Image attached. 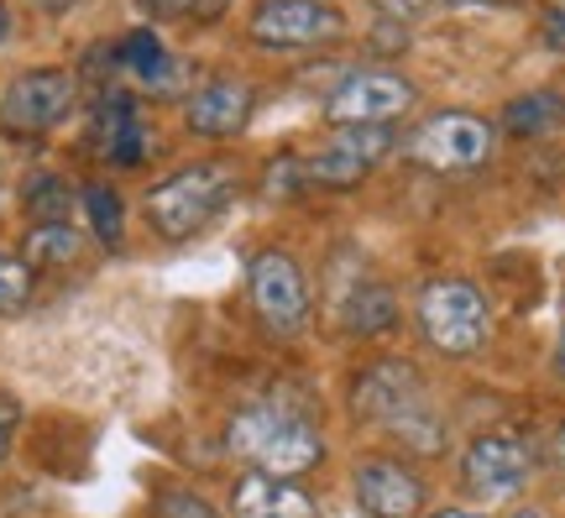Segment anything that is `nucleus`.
<instances>
[{"label": "nucleus", "mask_w": 565, "mask_h": 518, "mask_svg": "<svg viewBox=\"0 0 565 518\" xmlns=\"http://www.w3.org/2000/svg\"><path fill=\"white\" fill-rule=\"evenodd\" d=\"M487 6H492V0H487Z\"/></svg>", "instance_id": "nucleus-35"}, {"label": "nucleus", "mask_w": 565, "mask_h": 518, "mask_svg": "<svg viewBox=\"0 0 565 518\" xmlns=\"http://www.w3.org/2000/svg\"><path fill=\"white\" fill-rule=\"evenodd\" d=\"M152 17H194V0H141Z\"/></svg>", "instance_id": "nucleus-25"}, {"label": "nucleus", "mask_w": 565, "mask_h": 518, "mask_svg": "<svg viewBox=\"0 0 565 518\" xmlns=\"http://www.w3.org/2000/svg\"><path fill=\"white\" fill-rule=\"evenodd\" d=\"M32 299V267L21 257H6L0 252V315H17Z\"/></svg>", "instance_id": "nucleus-22"}, {"label": "nucleus", "mask_w": 565, "mask_h": 518, "mask_svg": "<svg viewBox=\"0 0 565 518\" xmlns=\"http://www.w3.org/2000/svg\"><path fill=\"white\" fill-rule=\"evenodd\" d=\"M565 126V95L555 89H534V95H519V101L503 110V131L508 137H550Z\"/></svg>", "instance_id": "nucleus-17"}, {"label": "nucleus", "mask_w": 565, "mask_h": 518, "mask_svg": "<svg viewBox=\"0 0 565 518\" xmlns=\"http://www.w3.org/2000/svg\"><path fill=\"white\" fill-rule=\"evenodd\" d=\"M341 32V11L324 0H263L252 11V42H263V47H320Z\"/></svg>", "instance_id": "nucleus-9"}, {"label": "nucleus", "mask_w": 565, "mask_h": 518, "mask_svg": "<svg viewBox=\"0 0 565 518\" xmlns=\"http://www.w3.org/2000/svg\"><path fill=\"white\" fill-rule=\"evenodd\" d=\"M419 330L440 357H477L492 336L487 294L466 278H435L419 294Z\"/></svg>", "instance_id": "nucleus-4"}, {"label": "nucleus", "mask_w": 565, "mask_h": 518, "mask_svg": "<svg viewBox=\"0 0 565 518\" xmlns=\"http://www.w3.org/2000/svg\"><path fill=\"white\" fill-rule=\"evenodd\" d=\"M466 482H471V493L487 503H503L513 493H524L529 472H534V461H529V445L513 435H477L466 445V461H461Z\"/></svg>", "instance_id": "nucleus-11"}, {"label": "nucleus", "mask_w": 565, "mask_h": 518, "mask_svg": "<svg viewBox=\"0 0 565 518\" xmlns=\"http://www.w3.org/2000/svg\"><path fill=\"white\" fill-rule=\"evenodd\" d=\"M414 105V84L383 68H362L351 80L335 84V95L324 101V116L335 126H387Z\"/></svg>", "instance_id": "nucleus-8"}, {"label": "nucleus", "mask_w": 565, "mask_h": 518, "mask_svg": "<svg viewBox=\"0 0 565 518\" xmlns=\"http://www.w3.org/2000/svg\"><path fill=\"white\" fill-rule=\"evenodd\" d=\"M246 283H252V304H257L267 330L288 336L309 319V283H303L299 262L288 252H257L246 267Z\"/></svg>", "instance_id": "nucleus-7"}, {"label": "nucleus", "mask_w": 565, "mask_h": 518, "mask_svg": "<svg viewBox=\"0 0 565 518\" xmlns=\"http://www.w3.org/2000/svg\"><path fill=\"white\" fill-rule=\"evenodd\" d=\"M6 32H11V11L0 6V42H6Z\"/></svg>", "instance_id": "nucleus-31"}, {"label": "nucleus", "mask_w": 565, "mask_h": 518, "mask_svg": "<svg viewBox=\"0 0 565 518\" xmlns=\"http://www.w3.org/2000/svg\"><path fill=\"white\" fill-rule=\"evenodd\" d=\"M89 137H95V152L110 158L116 168H137L147 158V126H141V110L131 95L121 89H105L100 105H95V120H89Z\"/></svg>", "instance_id": "nucleus-13"}, {"label": "nucleus", "mask_w": 565, "mask_h": 518, "mask_svg": "<svg viewBox=\"0 0 565 518\" xmlns=\"http://www.w3.org/2000/svg\"><path fill=\"white\" fill-rule=\"evenodd\" d=\"M356 503L372 518H419L424 514V482L404 461H362L356 466Z\"/></svg>", "instance_id": "nucleus-12"}, {"label": "nucleus", "mask_w": 565, "mask_h": 518, "mask_svg": "<svg viewBox=\"0 0 565 518\" xmlns=\"http://www.w3.org/2000/svg\"><path fill=\"white\" fill-rule=\"evenodd\" d=\"M116 59H121V68H131L141 84H152V89H162V84L173 80V53H168L162 38L158 32H147V27L121 42V53H116Z\"/></svg>", "instance_id": "nucleus-19"}, {"label": "nucleus", "mask_w": 565, "mask_h": 518, "mask_svg": "<svg viewBox=\"0 0 565 518\" xmlns=\"http://www.w3.org/2000/svg\"><path fill=\"white\" fill-rule=\"evenodd\" d=\"M341 325L351 330V336H377V330H387L393 319H398V299H393V288L377 278H362L356 288H345L341 294Z\"/></svg>", "instance_id": "nucleus-16"}, {"label": "nucleus", "mask_w": 565, "mask_h": 518, "mask_svg": "<svg viewBox=\"0 0 565 518\" xmlns=\"http://www.w3.org/2000/svg\"><path fill=\"white\" fill-rule=\"evenodd\" d=\"M42 11H68V6H74V0H38Z\"/></svg>", "instance_id": "nucleus-29"}, {"label": "nucleus", "mask_w": 565, "mask_h": 518, "mask_svg": "<svg viewBox=\"0 0 565 518\" xmlns=\"http://www.w3.org/2000/svg\"><path fill=\"white\" fill-rule=\"evenodd\" d=\"M11 435H17V403H0V461L11 451Z\"/></svg>", "instance_id": "nucleus-26"}, {"label": "nucleus", "mask_w": 565, "mask_h": 518, "mask_svg": "<svg viewBox=\"0 0 565 518\" xmlns=\"http://www.w3.org/2000/svg\"><path fill=\"white\" fill-rule=\"evenodd\" d=\"M84 236L68 225V220H42L32 225V236L21 246V262L26 267H63V262H79Z\"/></svg>", "instance_id": "nucleus-18"}, {"label": "nucleus", "mask_w": 565, "mask_h": 518, "mask_svg": "<svg viewBox=\"0 0 565 518\" xmlns=\"http://www.w3.org/2000/svg\"><path fill=\"white\" fill-rule=\"evenodd\" d=\"M387 152H393V131H387V126H341L324 152H315V158L303 162V183L351 189V183H362Z\"/></svg>", "instance_id": "nucleus-10"}, {"label": "nucleus", "mask_w": 565, "mask_h": 518, "mask_svg": "<svg viewBox=\"0 0 565 518\" xmlns=\"http://www.w3.org/2000/svg\"><path fill=\"white\" fill-rule=\"evenodd\" d=\"M231 168L221 162H194V168H179L173 179H162L152 194H147V220L162 241H189L194 231H204L210 220L225 210L231 200Z\"/></svg>", "instance_id": "nucleus-3"}, {"label": "nucleus", "mask_w": 565, "mask_h": 518, "mask_svg": "<svg viewBox=\"0 0 565 518\" xmlns=\"http://www.w3.org/2000/svg\"><path fill=\"white\" fill-rule=\"evenodd\" d=\"M555 367H561V378H565V330H561V346H555Z\"/></svg>", "instance_id": "nucleus-30"}, {"label": "nucleus", "mask_w": 565, "mask_h": 518, "mask_svg": "<svg viewBox=\"0 0 565 518\" xmlns=\"http://www.w3.org/2000/svg\"><path fill=\"white\" fill-rule=\"evenodd\" d=\"M408 158L435 168V173H471L492 158V126L482 116H466V110L429 116L408 137Z\"/></svg>", "instance_id": "nucleus-6"}, {"label": "nucleus", "mask_w": 565, "mask_h": 518, "mask_svg": "<svg viewBox=\"0 0 565 518\" xmlns=\"http://www.w3.org/2000/svg\"><path fill=\"white\" fill-rule=\"evenodd\" d=\"M252 105H257V95H252V84L246 80H210L189 101V131L194 137H210V141H225L236 137V131H246V120H252Z\"/></svg>", "instance_id": "nucleus-14"}, {"label": "nucleus", "mask_w": 565, "mask_h": 518, "mask_svg": "<svg viewBox=\"0 0 565 518\" xmlns=\"http://www.w3.org/2000/svg\"><path fill=\"white\" fill-rule=\"evenodd\" d=\"M231 451L267 477H299L324 456L320 430L282 403H257L231 419Z\"/></svg>", "instance_id": "nucleus-2"}, {"label": "nucleus", "mask_w": 565, "mask_h": 518, "mask_svg": "<svg viewBox=\"0 0 565 518\" xmlns=\"http://www.w3.org/2000/svg\"><path fill=\"white\" fill-rule=\"evenodd\" d=\"M351 403H356V414L362 419L383 424L387 435H398L404 445L424 451V456L445 451L440 414H435L429 399H424V378H419V367H414V361H398V357L372 361L362 378H356Z\"/></svg>", "instance_id": "nucleus-1"}, {"label": "nucleus", "mask_w": 565, "mask_h": 518, "mask_svg": "<svg viewBox=\"0 0 565 518\" xmlns=\"http://www.w3.org/2000/svg\"><path fill=\"white\" fill-rule=\"evenodd\" d=\"M162 508H168V518H215V514H210V503L189 498V493H168V498H162Z\"/></svg>", "instance_id": "nucleus-23"}, {"label": "nucleus", "mask_w": 565, "mask_h": 518, "mask_svg": "<svg viewBox=\"0 0 565 518\" xmlns=\"http://www.w3.org/2000/svg\"><path fill=\"white\" fill-rule=\"evenodd\" d=\"M84 215H89V231L105 241V246H121L126 236V204L116 189H105V183H89L84 189Z\"/></svg>", "instance_id": "nucleus-20"}, {"label": "nucleus", "mask_w": 565, "mask_h": 518, "mask_svg": "<svg viewBox=\"0 0 565 518\" xmlns=\"http://www.w3.org/2000/svg\"><path fill=\"white\" fill-rule=\"evenodd\" d=\"M545 38H550V47H555V53H565V11H555V17H550Z\"/></svg>", "instance_id": "nucleus-27"}, {"label": "nucleus", "mask_w": 565, "mask_h": 518, "mask_svg": "<svg viewBox=\"0 0 565 518\" xmlns=\"http://www.w3.org/2000/svg\"><path fill=\"white\" fill-rule=\"evenodd\" d=\"M231 6V0H194V17H204V21H215Z\"/></svg>", "instance_id": "nucleus-28"}, {"label": "nucleus", "mask_w": 565, "mask_h": 518, "mask_svg": "<svg viewBox=\"0 0 565 518\" xmlns=\"http://www.w3.org/2000/svg\"><path fill=\"white\" fill-rule=\"evenodd\" d=\"M513 518H545V514H513Z\"/></svg>", "instance_id": "nucleus-34"}, {"label": "nucleus", "mask_w": 565, "mask_h": 518, "mask_svg": "<svg viewBox=\"0 0 565 518\" xmlns=\"http://www.w3.org/2000/svg\"><path fill=\"white\" fill-rule=\"evenodd\" d=\"M377 11L393 21H419L429 11V0H377Z\"/></svg>", "instance_id": "nucleus-24"}, {"label": "nucleus", "mask_w": 565, "mask_h": 518, "mask_svg": "<svg viewBox=\"0 0 565 518\" xmlns=\"http://www.w3.org/2000/svg\"><path fill=\"white\" fill-rule=\"evenodd\" d=\"M231 514L236 518H315V498L303 493L294 477H267V472H246L231 493Z\"/></svg>", "instance_id": "nucleus-15"}, {"label": "nucleus", "mask_w": 565, "mask_h": 518, "mask_svg": "<svg viewBox=\"0 0 565 518\" xmlns=\"http://www.w3.org/2000/svg\"><path fill=\"white\" fill-rule=\"evenodd\" d=\"M26 210L32 220H68V183L58 173H38V179L26 183Z\"/></svg>", "instance_id": "nucleus-21"}, {"label": "nucleus", "mask_w": 565, "mask_h": 518, "mask_svg": "<svg viewBox=\"0 0 565 518\" xmlns=\"http://www.w3.org/2000/svg\"><path fill=\"white\" fill-rule=\"evenodd\" d=\"M435 518H477V514H461V508H445V514H435Z\"/></svg>", "instance_id": "nucleus-32"}, {"label": "nucleus", "mask_w": 565, "mask_h": 518, "mask_svg": "<svg viewBox=\"0 0 565 518\" xmlns=\"http://www.w3.org/2000/svg\"><path fill=\"white\" fill-rule=\"evenodd\" d=\"M555 451H561V466H565V430H561V445H555Z\"/></svg>", "instance_id": "nucleus-33"}, {"label": "nucleus", "mask_w": 565, "mask_h": 518, "mask_svg": "<svg viewBox=\"0 0 565 518\" xmlns=\"http://www.w3.org/2000/svg\"><path fill=\"white\" fill-rule=\"evenodd\" d=\"M74 80L68 68H26L11 80V89L0 95V131L11 141H32L42 131H53L74 110Z\"/></svg>", "instance_id": "nucleus-5"}]
</instances>
